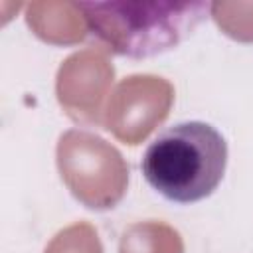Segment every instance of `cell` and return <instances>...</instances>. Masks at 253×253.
<instances>
[{"mask_svg": "<svg viewBox=\"0 0 253 253\" xmlns=\"http://www.w3.org/2000/svg\"><path fill=\"white\" fill-rule=\"evenodd\" d=\"M87 32L111 53L150 59L176 49L213 12L206 0L192 2H75Z\"/></svg>", "mask_w": 253, "mask_h": 253, "instance_id": "6da1fadb", "label": "cell"}, {"mask_svg": "<svg viewBox=\"0 0 253 253\" xmlns=\"http://www.w3.org/2000/svg\"><path fill=\"white\" fill-rule=\"evenodd\" d=\"M225 168V136L206 121H184L164 128L140 160L146 184L176 204L210 198L221 184Z\"/></svg>", "mask_w": 253, "mask_h": 253, "instance_id": "7a4b0ae2", "label": "cell"}]
</instances>
